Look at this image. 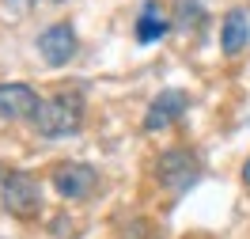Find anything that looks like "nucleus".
<instances>
[{
	"label": "nucleus",
	"instance_id": "obj_6",
	"mask_svg": "<svg viewBox=\"0 0 250 239\" xmlns=\"http://www.w3.org/2000/svg\"><path fill=\"white\" fill-rule=\"evenodd\" d=\"M38 49L49 65H64L72 53H76V31L68 23H53L49 31L38 34Z\"/></svg>",
	"mask_w": 250,
	"mask_h": 239
},
{
	"label": "nucleus",
	"instance_id": "obj_9",
	"mask_svg": "<svg viewBox=\"0 0 250 239\" xmlns=\"http://www.w3.org/2000/svg\"><path fill=\"white\" fill-rule=\"evenodd\" d=\"M163 34H167V19L159 16L156 4H148V8L141 12V19H137V42L148 46V42H159Z\"/></svg>",
	"mask_w": 250,
	"mask_h": 239
},
{
	"label": "nucleus",
	"instance_id": "obj_5",
	"mask_svg": "<svg viewBox=\"0 0 250 239\" xmlns=\"http://www.w3.org/2000/svg\"><path fill=\"white\" fill-rule=\"evenodd\" d=\"M38 103L42 99L34 95V87H27V84H0V118H12V122L34 118Z\"/></svg>",
	"mask_w": 250,
	"mask_h": 239
},
{
	"label": "nucleus",
	"instance_id": "obj_4",
	"mask_svg": "<svg viewBox=\"0 0 250 239\" xmlns=\"http://www.w3.org/2000/svg\"><path fill=\"white\" fill-rule=\"evenodd\" d=\"M53 190L68 197V201H76V197H87L95 190V171L87 163H61L57 171H53Z\"/></svg>",
	"mask_w": 250,
	"mask_h": 239
},
{
	"label": "nucleus",
	"instance_id": "obj_10",
	"mask_svg": "<svg viewBox=\"0 0 250 239\" xmlns=\"http://www.w3.org/2000/svg\"><path fill=\"white\" fill-rule=\"evenodd\" d=\"M243 182L250 186V159H247V167H243Z\"/></svg>",
	"mask_w": 250,
	"mask_h": 239
},
{
	"label": "nucleus",
	"instance_id": "obj_8",
	"mask_svg": "<svg viewBox=\"0 0 250 239\" xmlns=\"http://www.w3.org/2000/svg\"><path fill=\"white\" fill-rule=\"evenodd\" d=\"M247 42H250V19L243 8H231L220 27V46H224V53H239Z\"/></svg>",
	"mask_w": 250,
	"mask_h": 239
},
{
	"label": "nucleus",
	"instance_id": "obj_12",
	"mask_svg": "<svg viewBox=\"0 0 250 239\" xmlns=\"http://www.w3.org/2000/svg\"><path fill=\"white\" fill-rule=\"evenodd\" d=\"M49 4H61V0H49Z\"/></svg>",
	"mask_w": 250,
	"mask_h": 239
},
{
	"label": "nucleus",
	"instance_id": "obj_1",
	"mask_svg": "<svg viewBox=\"0 0 250 239\" xmlns=\"http://www.w3.org/2000/svg\"><path fill=\"white\" fill-rule=\"evenodd\" d=\"M34 129L42 137H68L80 129V95H53L42 99L34 110Z\"/></svg>",
	"mask_w": 250,
	"mask_h": 239
},
{
	"label": "nucleus",
	"instance_id": "obj_3",
	"mask_svg": "<svg viewBox=\"0 0 250 239\" xmlns=\"http://www.w3.org/2000/svg\"><path fill=\"white\" fill-rule=\"evenodd\" d=\"M197 175H201V163L189 156V152H182V148H167L159 156V178L171 190H189L197 182Z\"/></svg>",
	"mask_w": 250,
	"mask_h": 239
},
{
	"label": "nucleus",
	"instance_id": "obj_7",
	"mask_svg": "<svg viewBox=\"0 0 250 239\" xmlns=\"http://www.w3.org/2000/svg\"><path fill=\"white\" fill-rule=\"evenodd\" d=\"M182 110H186V91H163V95L148 107L144 126L148 129H163V126H171V122H178Z\"/></svg>",
	"mask_w": 250,
	"mask_h": 239
},
{
	"label": "nucleus",
	"instance_id": "obj_2",
	"mask_svg": "<svg viewBox=\"0 0 250 239\" xmlns=\"http://www.w3.org/2000/svg\"><path fill=\"white\" fill-rule=\"evenodd\" d=\"M0 197H4V209L12 213V217H34L38 205H42V190H38V182L34 175L27 171H12V175L4 178V186H0Z\"/></svg>",
	"mask_w": 250,
	"mask_h": 239
},
{
	"label": "nucleus",
	"instance_id": "obj_11",
	"mask_svg": "<svg viewBox=\"0 0 250 239\" xmlns=\"http://www.w3.org/2000/svg\"><path fill=\"white\" fill-rule=\"evenodd\" d=\"M12 4H27V0H12Z\"/></svg>",
	"mask_w": 250,
	"mask_h": 239
}]
</instances>
